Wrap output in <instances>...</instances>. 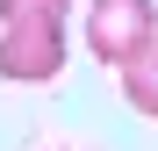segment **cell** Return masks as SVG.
Listing matches in <instances>:
<instances>
[{
  "instance_id": "3957f363",
  "label": "cell",
  "mask_w": 158,
  "mask_h": 151,
  "mask_svg": "<svg viewBox=\"0 0 158 151\" xmlns=\"http://www.w3.org/2000/svg\"><path fill=\"white\" fill-rule=\"evenodd\" d=\"M122 101H129L137 115H151V122H158V36L122 65Z\"/></svg>"
},
{
  "instance_id": "277c9868",
  "label": "cell",
  "mask_w": 158,
  "mask_h": 151,
  "mask_svg": "<svg viewBox=\"0 0 158 151\" xmlns=\"http://www.w3.org/2000/svg\"><path fill=\"white\" fill-rule=\"evenodd\" d=\"M65 7H72V0H0V22H29V15L65 22Z\"/></svg>"
},
{
  "instance_id": "6da1fadb",
  "label": "cell",
  "mask_w": 158,
  "mask_h": 151,
  "mask_svg": "<svg viewBox=\"0 0 158 151\" xmlns=\"http://www.w3.org/2000/svg\"><path fill=\"white\" fill-rule=\"evenodd\" d=\"M65 72V22H0V79L15 86H50Z\"/></svg>"
},
{
  "instance_id": "7a4b0ae2",
  "label": "cell",
  "mask_w": 158,
  "mask_h": 151,
  "mask_svg": "<svg viewBox=\"0 0 158 151\" xmlns=\"http://www.w3.org/2000/svg\"><path fill=\"white\" fill-rule=\"evenodd\" d=\"M158 36V7L151 0H94V15H86V50L101 65H129L137 50Z\"/></svg>"
}]
</instances>
